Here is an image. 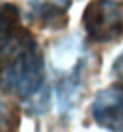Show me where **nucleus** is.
<instances>
[{
	"label": "nucleus",
	"mask_w": 123,
	"mask_h": 132,
	"mask_svg": "<svg viewBox=\"0 0 123 132\" xmlns=\"http://www.w3.org/2000/svg\"><path fill=\"white\" fill-rule=\"evenodd\" d=\"M2 59L4 88L19 100L37 105L46 92L44 59L37 41L19 24L15 5H4L2 15Z\"/></svg>",
	"instance_id": "f257e3e1"
},
{
	"label": "nucleus",
	"mask_w": 123,
	"mask_h": 132,
	"mask_svg": "<svg viewBox=\"0 0 123 132\" xmlns=\"http://www.w3.org/2000/svg\"><path fill=\"white\" fill-rule=\"evenodd\" d=\"M51 64L56 73V97L59 112L66 113L76 103V95L81 86V73L84 68L86 53L83 44L74 37H64L56 43L51 51Z\"/></svg>",
	"instance_id": "f03ea898"
},
{
	"label": "nucleus",
	"mask_w": 123,
	"mask_h": 132,
	"mask_svg": "<svg viewBox=\"0 0 123 132\" xmlns=\"http://www.w3.org/2000/svg\"><path fill=\"white\" fill-rule=\"evenodd\" d=\"M81 20L94 43H113L123 36V12L115 0H91Z\"/></svg>",
	"instance_id": "7ed1b4c3"
},
{
	"label": "nucleus",
	"mask_w": 123,
	"mask_h": 132,
	"mask_svg": "<svg viewBox=\"0 0 123 132\" xmlns=\"http://www.w3.org/2000/svg\"><path fill=\"white\" fill-rule=\"evenodd\" d=\"M91 117L101 129L123 132V88L110 86L98 92L91 103Z\"/></svg>",
	"instance_id": "20e7f679"
},
{
	"label": "nucleus",
	"mask_w": 123,
	"mask_h": 132,
	"mask_svg": "<svg viewBox=\"0 0 123 132\" xmlns=\"http://www.w3.org/2000/svg\"><path fill=\"white\" fill-rule=\"evenodd\" d=\"M73 0H31L29 7L42 27L62 29L68 24V12Z\"/></svg>",
	"instance_id": "39448f33"
},
{
	"label": "nucleus",
	"mask_w": 123,
	"mask_h": 132,
	"mask_svg": "<svg viewBox=\"0 0 123 132\" xmlns=\"http://www.w3.org/2000/svg\"><path fill=\"white\" fill-rule=\"evenodd\" d=\"M111 76L115 78V80H118V81H123V53L115 59V63H113Z\"/></svg>",
	"instance_id": "423d86ee"
}]
</instances>
